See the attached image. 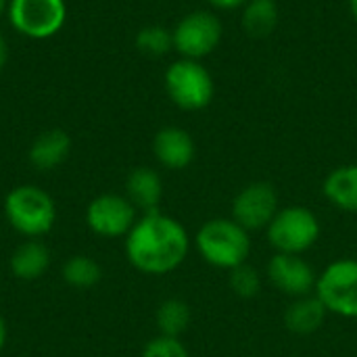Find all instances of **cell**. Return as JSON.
<instances>
[{
	"instance_id": "obj_1",
	"label": "cell",
	"mask_w": 357,
	"mask_h": 357,
	"mask_svg": "<svg viewBox=\"0 0 357 357\" xmlns=\"http://www.w3.org/2000/svg\"><path fill=\"white\" fill-rule=\"evenodd\" d=\"M123 247L134 270L146 276H165L178 270L188 257L190 236L176 218L157 209L136 220Z\"/></svg>"
},
{
	"instance_id": "obj_2",
	"label": "cell",
	"mask_w": 357,
	"mask_h": 357,
	"mask_svg": "<svg viewBox=\"0 0 357 357\" xmlns=\"http://www.w3.org/2000/svg\"><path fill=\"white\" fill-rule=\"evenodd\" d=\"M195 247L209 266L234 270L247 264L251 238L249 232L232 218H213L197 230Z\"/></svg>"
},
{
	"instance_id": "obj_3",
	"label": "cell",
	"mask_w": 357,
	"mask_h": 357,
	"mask_svg": "<svg viewBox=\"0 0 357 357\" xmlns=\"http://www.w3.org/2000/svg\"><path fill=\"white\" fill-rule=\"evenodd\" d=\"M4 218L17 234L25 238H42L56 224V205L44 188L21 184L6 195Z\"/></svg>"
},
{
	"instance_id": "obj_4",
	"label": "cell",
	"mask_w": 357,
	"mask_h": 357,
	"mask_svg": "<svg viewBox=\"0 0 357 357\" xmlns=\"http://www.w3.org/2000/svg\"><path fill=\"white\" fill-rule=\"evenodd\" d=\"M165 92L182 111H201L209 107L215 94L213 75L195 59H178L165 71Z\"/></svg>"
},
{
	"instance_id": "obj_5",
	"label": "cell",
	"mask_w": 357,
	"mask_h": 357,
	"mask_svg": "<svg viewBox=\"0 0 357 357\" xmlns=\"http://www.w3.org/2000/svg\"><path fill=\"white\" fill-rule=\"evenodd\" d=\"M268 241L276 253L303 255L320 238V222L314 211L301 205L278 209L270 226L266 228Z\"/></svg>"
},
{
	"instance_id": "obj_6",
	"label": "cell",
	"mask_w": 357,
	"mask_h": 357,
	"mask_svg": "<svg viewBox=\"0 0 357 357\" xmlns=\"http://www.w3.org/2000/svg\"><path fill=\"white\" fill-rule=\"evenodd\" d=\"M6 17L17 33L29 40H46L63 29L67 4L65 0H10Z\"/></svg>"
},
{
	"instance_id": "obj_7",
	"label": "cell",
	"mask_w": 357,
	"mask_h": 357,
	"mask_svg": "<svg viewBox=\"0 0 357 357\" xmlns=\"http://www.w3.org/2000/svg\"><path fill=\"white\" fill-rule=\"evenodd\" d=\"M172 36L174 50H178L182 59L201 61L220 46L224 38V25L215 13L201 8L184 15L172 29Z\"/></svg>"
},
{
	"instance_id": "obj_8",
	"label": "cell",
	"mask_w": 357,
	"mask_h": 357,
	"mask_svg": "<svg viewBox=\"0 0 357 357\" xmlns=\"http://www.w3.org/2000/svg\"><path fill=\"white\" fill-rule=\"evenodd\" d=\"M314 295L328 314L357 318V259H337L318 274Z\"/></svg>"
},
{
	"instance_id": "obj_9",
	"label": "cell",
	"mask_w": 357,
	"mask_h": 357,
	"mask_svg": "<svg viewBox=\"0 0 357 357\" xmlns=\"http://www.w3.org/2000/svg\"><path fill=\"white\" fill-rule=\"evenodd\" d=\"M138 220V209L126 195L105 192L86 207V224L92 234L102 238H126Z\"/></svg>"
},
{
	"instance_id": "obj_10",
	"label": "cell",
	"mask_w": 357,
	"mask_h": 357,
	"mask_svg": "<svg viewBox=\"0 0 357 357\" xmlns=\"http://www.w3.org/2000/svg\"><path fill=\"white\" fill-rule=\"evenodd\" d=\"M278 192L270 182H251L232 201V220L247 232L266 230L278 213Z\"/></svg>"
},
{
	"instance_id": "obj_11",
	"label": "cell",
	"mask_w": 357,
	"mask_h": 357,
	"mask_svg": "<svg viewBox=\"0 0 357 357\" xmlns=\"http://www.w3.org/2000/svg\"><path fill=\"white\" fill-rule=\"evenodd\" d=\"M268 280L284 295L297 299L312 295L316 291L318 274L314 272L312 264H307L301 255L289 253H274L268 261Z\"/></svg>"
},
{
	"instance_id": "obj_12",
	"label": "cell",
	"mask_w": 357,
	"mask_h": 357,
	"mask_svg": "<svg viewBox=\"0 0 357 357\" xmlns=\"http://www.w3.org/2000/svg\"><path fill=\"white\" fill-rule=\"evenodd\" d=\"M155 159L167 169H184L192 163L197 146L192 136L178 126L161 128L153 138Z\"/></svg>"
},
{
	"instance_id": "obj_13",
	"label": "cell",
	"mask_w": 357,
	"mask_h": 357,
	"mask_svg": "<svg viewBox=\"0 0 357 357\" xmlns=\"http://www.w3.org/2000/svg\"><path fill=\"white\" fill-rule=\"evenodd\" d=\"M126 197L142 213L157 211L163 197V180L153 167H136L128 174Z\"/></svg>"
},
{
	"instance_id": "obj_14",
	"label": "cell",
	"mask_w": 357,
	"mask_h": 357,
	"mask_svg": "<svg viewBox=\"0 0 357 357\" xmlns=\"http://www.w3.org/2000/svg\"><path fill=\"white\" fill-rule=\"evenodd\" d=\"M8 268H10V274L19 280H25V282L38 280L50 268V251L38 238H27L13 251L8 259Z\"/></svg>"
},
{
	"instance_id": "obj_15",
	"label": "cell",
	"mask_w": 357,
	"mask_h": 357,
	"mask_svg": "<svg viewBox=\"0 0 357 357\" xmlns=\"http://www.w3.org/2000/svg\"><path fill=\"white\" fill-rule=\"evenodd\" d=\"M71 151V138L63 130L42 132L29 146V163L40 172L59 167Z\"/></svg>"
},
{
	"instance_id": "obj_16",
	"label": "cell",
	"mask_w": 357,
	"mask_h": 357,
	"mask_svg": "<svg viewBox=\"0 0 357 357\" xmlns=\"http://www.w3.org/2000/svg\"><path fill=\"white\" fill-rule=\"evenodd\" d=\"M322 192L337 209L357 213V163L333 169L322 184Z\"/></svg>"
},
{
	"instance_id": "obj_17",
	"label": "cell",
	"mask_w": 357,
	"mask_h": 357,
	"mask_svg": "<svg viewBox=\"0 0 357 357\" xmlns=\"http://www.w3.org/2000/svg\"><path fill=\"white\" fill-rule=\"evenodd\" d=\"M326 314L324 303L314 293L297 297L284 312V326L295 335H312L324 324Z\"/></svg>"
},
{
	"instance_id": "obj_18",
	"label": "cell",
	"mask_w": 357,
	"mask_h": 357,
	"mask_svg": "<svg viewBox=\"0 0 357 357\" xmlns=\"http://www.w3.org/2000/svg\"><path fill=\"white\" fill-rule=\"evenodd\" d=\"M278 17H280V10H278L276 0H249L243 6L241 23L247 36L261 40V38H268L276 29Z\"/></svg>"
},
{
	"instance_id": "obj_19",
	"label": "cell",
	"mask_w": 357,
	"mask_h": 357,
	"mask_svg": "<svg viewBox=\"0 0 357 357\" xmlns=\"http://www.w3.org/2000/svg\"><path fill=\"white\" fill-rule=\"evenodd\" d=\"M61 276L63 280L71 287V289H92L94 284L100 282L102 278V268L96 259L88 257V255H71L63 268H61Z\"/></svg>"
},
{
	"instance_id": "obj_20",
	"label": "cell",
	"mask_w": 357,
	"mask_h": 357,
	"mask_svg": "<svg viewBox=\"0 0 357 357\" xmlns=\"http://www.w3.org/2000/svg\"><path fill=\"white\" fill-rule=\"evenodd\" d=\"M190 307L186 301L182 299H167L157 307V328L159 335L163 337H174L180 339L182 333H186V328L190 326Z\"/></svg>"
},
{
	"instance_id": "obj_21",
	"label": "cell",
	"mask_w": 357,
	"mask_h": 357,
	"mask_svg": "<svg viewBox=\"0 0 357 357\" xmlns=\"http://www.w3.org/2000/svg\"><path fill=\"white\" fill-rule=\"evenodd\" d=\"M136 48L149 56H163L174 48L172 29L163 25H144L136 33Z\"/></svg>"
},
{
	"instance_id": "obj_22",
	"label": "cell",
	"mask_w": 357,
	"mask_h": 357,
	"mask_svg": "<svg viewBox=\"0 0 357 357\" xmlns=\"http://www.w3.org/2000/svg\"><path fill=\"white\" fill-rule=\"evenodd\" d=\"M230 289L241 299H253L261 291V278L255 268L249 264H243L234 270H230Z\"/></svg>"
},
{
	"instance_id": "obj_23",
	"label": "cell",
	"mask_w": 357,
	"mask_h": 357,
	"mask_svg": "<svg viewBox=\"0 0 357 357\" xmlns=\"http://www.w3.org/2000/svg\"><path fill=\"white\" fill-rule=\"evenodd\" d=\"M140 357H190V354L180 339L159 335L144 345Z\"/></svg>"
},
{
	"instance_id": "obj_24",
	"label": "cell",
	"mask_w": 357,
	"mask_h": 357,
	"mask_svg": "<svg viewBox=\"0 0 357 357\" xmlns=\"http://www.w3.org/2000/svg\"><path fill=\"white\" fill-rule=\"evenodd\" d=\"M207 2L218 10H236L243 8L249 0H207Z\"/></svg>"
},
{
	"instance_id": "obj_25",
	"label": "cell",
	"mask_w": 357,
	"mask_h": 357,
	"mask_svg": "<svg viewBox=\"0 0 357 357\" xmlns=\"http://www.w3.org/2000/svg\"><path fill=\"white\" fill-rule=\"evenodd\" d=\"M6 63H8V42H6V38L0 33V71L4 69Z\"/></svg>"
},
{
	"instance_id": "obj_26",
	"label": "cell",
	"mask_w": 357,
	"mask_h": 357,
	"mask_svg": "<svg viewBox=\"0 0 357 357\" xmlns=\"http://www.w3.org/2000/svg\"><path fill=\"white\" fill-rule=\"evenodd\" d=\"M6 339H8V328H6V322H4V318H2V314H0V351H2L4 345H6Z\"/></svg>"
},
{
	"instance_id": "obj_27",
	"label": "cell",
	"mask_w": 357,
	"mask_h": 357,
	"mask_svg": "<svg viewBox=\"0 0 357 357\" xmlns=\"http://www.w3.org/2000/svg\"><path fill=\"white\" fill-rule=\"evenodd\" d=\"M349 10H351L354 19L357 21V0H349Z\"/></svg>"
},
{
	"instance_id": "obj_28",
	"label": "cell",
	"mask_w": 357,
	"mask_h": 357,
	"mask_svg": "<svg viewBox=\"0 0 357 357\" xmlns=\"http://www.w3.org/2000/svg\"><path fill=\"white\" fill-rule=\"evenodd\" d=\"M8 2H10V0H0V17L6 13V8H8Z\"/></svg>"
}]
</instances>
